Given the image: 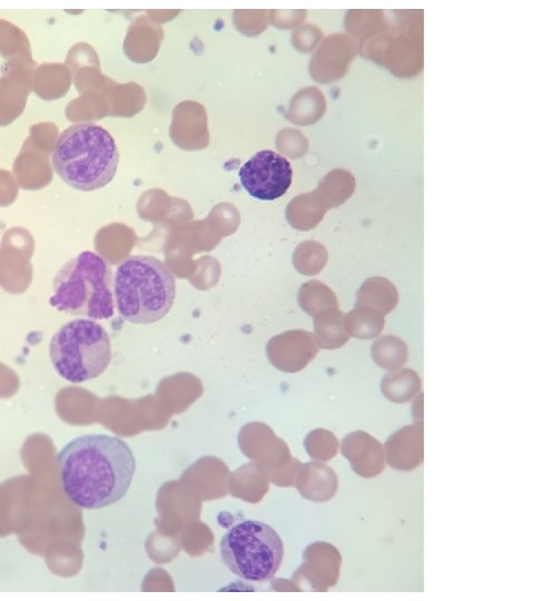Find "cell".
Returning a JSON list of instances; mask_svg holds the SVG:
<instances>
[{"mask_svg": "<svg viewBox=\"0 0 534 601\" xmlns=\"http://www.w3.org/2000/svg\"><path fill=\"white\" fill-rule=\"evenodd\" d=\"M293 171L289 160L273 151H261L240 170L243 189L254 198L274 201L291 187Z\"/></svg>", "mask_w": 534, "mask_h": 601, "instance_id": "obj_7", "label": "cell"}, {"mask_svg": "<svg viewBox=\"0 0 534 601\" xmlns=\"http://www.w3.org/2000/svg\"><path fill=\"white\" fill-rule=\"evenodd\" d=\"M341 454L360 477L372 479L385 469V455L382 444L365 431L349 434L342 441Z\"/></svg>", "mask_w": 534, "mask_h": 601, "instance_id": "obj_8", "label": "cell"}, {"mask_svg": "<svg viewBox=\"0 0 534 601\" xmlns=\"http://www.w3.org/2000/svg\"><path fill=\"white\" fill-rule=\"evenodd\" d=\"M63 491L78 507L97 510L120 501L131 488L137 459L119 437L85 435L59 454Z\"/></svg>", "mask_w": 534, "mask_h": 601, "instance_id": "obj_1", "label": "cell"}, {"mask_svg": "<svg viewBox=\"0 0 534 601\" xmlns=\"http://www.w3.org/2000/svg\"><path fill=\"white\" fill-rule=\"evenodd\" d=\"M305 571L318 591L336 585L342 566V556L332 544L318 542L308 548Z\"/></svg>", "mask_w": 534, "mask_h": 601, "instance_id": "obj_10", "label": "cell"}, {"mask_svg": "<svg viewBox=\"0 0 534 601\" xmlns=\"http://www.w3.org/2000/svg\"><path fill=\"white\" fill-rule=\"evenodd\" d=\"M345 315L337 309L328 312L318 323V334L322 340V347L334 350L344 347L350 337L344 328Z\"/></svg>", "mask_w": 534, "mask_h": 601, "instance_id": "obj_16", "label": "cell"}, {"mask_svg": "<svg viewBox=\"0 0 534 601\" xmlns=\"http://www.w3.org/2000/svg\"><path fill=\"white\" fill-rule=\"evenodd\" d=\"M306 448L313 458L329 461L339 452V440L331 431L316 430L308 437Z\"/></svg>", "mask_w": 534, "mask_h": 601, "instance_id": "obj_17", "label": "cell"}, {"mask_svg": "<svg viewBox=\"0 0 534 601\" xmlns=\"http://www.w3.org/2000/svg\"><path fill=\"white\" fill-rule=\"evenodd\" d=\"M421 388V379L412 369L391 371L381 383L383 396L394 404L412 401L419 395Z\"/></svg>", "mask_w": 534, "mask_h": 601, "instance_id": "obj_13", "label": "cell"}, {"mask_svg": "<svg viewBox=\"0 0 534 601\" xmlns=\"http://www.w3.org/2000/svg\"><path fill=\"white\" fill-rule=\"evenodd\" d=\"M50 356L57 373L71 384L99 378L112 361V344L99 323L78 319L68 323L51 340Z\"/></svg>", "mask_w": 534, "mask_h": 601, "instance_id": "obj_5", "label": "cell"}, {"mask_svg": "<svg viewBox=\"0 0 534 601\" xmlns=\"http://www.w3.org/2000/svg\"><path fill=\"white\" fill-rule=\"evenodd\" d=\"M385 462L394 470L410 472L424 460V428L406 426L393 434L384 446Z\"/></svg>", "mask_w": 534, "mask_h": 601, "instance_id": "obj_9", "label": "cell"}, {"mask_svg": "<svg viewBox=\"0 0 534 601\" xmlns=\"http://www.w3.org/2000/svg\"><path fill=\"white\" fill-rule=\"evenodd\" d=\"M52 163L69 186L93 192L114 180L120 152L114 137L104 128L94 123L77 124L61 134Z\"/></svg>", "mask_w": 534, "mask_h": 601, "instance_id": "obj_3", "label": "cell"}, {"mask_svg": "<svg viewBox=\"0 0 534 601\" xmlns=\"http://www.w3.org/2000/svg\"><path fill=\"white\" fill-rule=\"evenodd\" d=\"M175 297L177 277L161 259L133 255L119 265L114 275V299L125 322L155 324L168 316Z\"/></svg>", "mask_w": 534, "mask_h": 601, "instance_id": "obj_2", "label": "cell"}, {"mask_svg": "<svg viewBox=\"0 0 534 601\" xmlns=\"http://www.w3.org/2000/svg\"><path fill=\"white\" fill-rule=\"evenodd\" d=\"M374 364L387 371L401 369L409 359L406 344L397 337L379 338L371 347Z\"/></svg>", "mask_w": 534, "mask_h": 601, "instance_id": "obj_15", "label": "cell"}, {"mask_svg": "<svg viewBox=\"0 0 534 601\" xmlns=\"http://www.w3.org/2000/svg\"><path fill=\"white\" fill-rule=\"evenodd\" d=\"M399 298V292L391 281L384 277H371L360 287L355 307H370L385 317L395 310Z\"/></svg>", "mask_w": 534, "mask_h": 601, "instance_id": "obj_11", "label": "cell"}, {"mask_svg": "<svg viewBox=\"0 0 534 601\" xmlns=\"http://www.w3.org/2000/svg\"><path fill=\"white\" fill-rule=\"evenodd\" d=\"M220 550L231 572L254 582L273 579L284 557V544L276 530L250 519L236 523L223 536Z\"/></svg>", "mask_w": 534, "mask_h": 601, "instance_id": "obj_6", "label": "cell"}, {"mask_svg": "<svg viewBox=\"0 0 534 601\" xmlns=\"http://www.w3.org/2000/svg\"><path fill=\"white\" fill-rule=\"evenodd\" d=\"M337 489L339 478L330 467L319 464L306 467L301 486L305 498L315 501H328L336 495Z\"/></svg>", "mask_w": 534, "mask_h": 601, "instance_id": "obj_12", "label": "cell"}, {"mask_svg": "<svg viewBox=\"0 0 534 601\" xmlns=\"http://www.w3.org/2000/svg\"><path fill=\"white\" fill-rule=\"evenodd\" d=\"M53 287L50 304L60 313L92 320H108L115 315L113 271L94 252H82L68 261Z\"/></svg>", "mask_w": 534, "mask_h": 601, "instance_id": "obj_4", "label": "cell"}, {"mask_svg": "<svg viewBox=\"0 0 534 601\" xmlns=\"http://www.w3.org/2000/svg\"><path fill=\"white\" fill-rule=\"evenodd\" d=\"M384 316L370 307H355L344 319L347 336L360 340H373L382 334Z\"/></svg>", "mask_w": 534, "mask_h": 601, "instance_id": "obj_14", "label": "cell"}]
</instances>
